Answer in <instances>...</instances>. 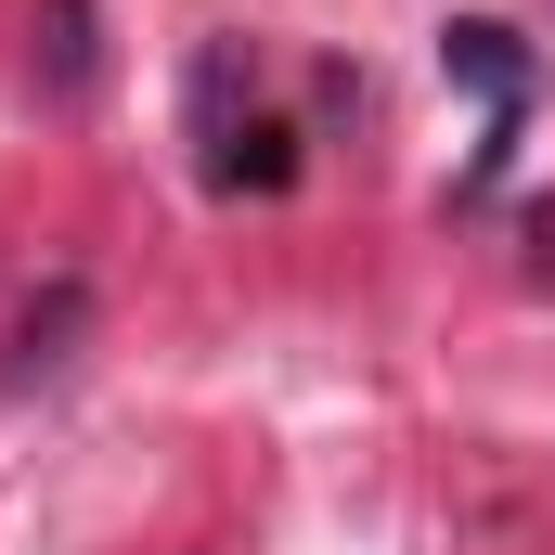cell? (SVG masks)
<instances>
[{
  "label": "cell",
  "mask_w": 555,
  "mask_h": 555,
  "mask_svg": "<svg viewBox=\"0 0 555 555\" xmlns=\"http://www.w3.org/2000/svg\"><path fill=\"white\" fill-rule=\"evenodd\" d=\"M52 91H91V0H52Z\"/></svg>",
  "instance_id": "3"
},
{
  "label": "cell",
  "mask_w": 555,
  "mask_h": 555,
  "mask_svg": "<svg viewBox=\"0 0 555 555\" xmlns=\"http://www.w3.org/2000/svg\"><path fill=\"white\" fill-rule=\"evenodd\" d=\"M439 65L491 104V130L517 117V91H530V52H517V26H491V13H465V26H439Z\"/></svg>",
  "instance_id": "1"
},
{
  "label": "cell",
  "mask_w": 555,
  "mask_h": 555,
  "mask_svg": "<svg viewBox=\"0 0 555 555\" xmlns=\"http://www.w3.org/2000/svg\"><path fill=\"white\" fill-rule=\"evenodd\" d=\"M207 168H220V181H233V194H284V181H297V142H284L272 117H246V130L220 142V155H207Z\"/></svg>",
  "instance_id": "2"
}]
</instances>
